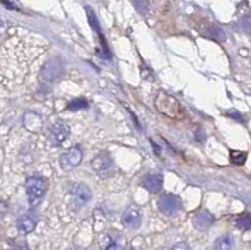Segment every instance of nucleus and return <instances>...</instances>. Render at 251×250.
I'll return each mask as SVG.
<instances>
[{
  "mask_svg": "<svg viewBox=\"0 0 251 250\" xmlns=\"http://www.w3.org/2000/svg\"><path fill=\"white\" fill-rule=\"evenodd\" d=\"M154 106H156L157 111L169 118L180 119L183 117V110L180 102L167 92H160L157 94Z\"/></svg>",
  "mask_w": 251,
  "mask_h": 250,
  "instance_id": "f257e3e1",
  "label": "nucleus"
},
{
  "mask_svg": "<svg viewBox=\"0 0 251 250\" xmlns=\"http://www.w3.org/2000/svg\"><path fill=\"white\" fill-rule=\"evenodd\" d=\"M26 195H28L30 208H37L42 202L47 191L46 180L42 177H30L26 181Z\"/></svg>",
  "mask_w": 251,
  "mask_h": 250,
  "instance_id": "f03ea898",
  "label": "nucleus"
},
{
  "mask_svg": "<svg viewBox=\"0 0 251 250\" xmlns=\"http://www.w3.org/2000/svg\"><path fill=\"white\" fill-rule=\"evenodd\" d=\"M158 209L163 215H175L182 209V201L174 194H163L158 200Z\"/></svg>",
  "mask_w": 251,
  "mask_h": 250,
  "instance_id": "7ed1b4c3",
  "label": "nucleus"
},
{
  "mask_svg": "<svg viewBox=\"0 0 251 250\" xmlns=\"http://www.w3.org/2000/svg\"><path fill=\"white\" fill-rule=\"evenodd\" d=\"M83 160V152L79 147H72L59 157V164L62 170L66 172L77 167Z\"/></svg>",
  "mask_w": 251,
  "mask_h": 250,
  "instance_id": "20e7f679",
  "label": "nucleus"
},
{
  "mask_svg": "<svg viewBox=\"0 0 251 250\" xmlns=\"http://www.w3.org/2000/svg\"><path fill=\"white\" fill-rule=\"evenodd\" d=\"M69 136V127L64 121H57L49 130V141L53 146L64 142Z\"/></svg>",
  "mask_w": 251,
  "mask_h": 250,
  "instance_id": "39448f33",
  "label": "nucleus"
},
{
  "mask_svg": "<svg viewBox=\"0 0 251 250\" xmlns=\"http://www.w3.org/2000/svg\"><path fill=\"white\" fill-rule=\"evenodd\" d=\"M71 195L73 197V201L77 206L83 208L86 206L92 200V191L91 189L84 184H75L71 190Z\"/></svg>",
  "mask_w": 251,
  "mask_h": 250,
  "instance_id": "423d86ee",
  "label": "nucleus"
},
{
  "mask_svg": "<svg viewBox=\"0 0 251 250\" xmlns=\"http://www.w3.org/2000/svg\"><path fill=\"white\" fill-rule=\"evenodd\" d=\"M62 62L57 58H53V59H49L48 62L44 63L43 68H42V78L48 81V82H53L62 74Z\"/></svg>",
  "mask_w": 251,
  "mask_h": 250,
  "instance_id": "0eeeda50",
  "label": "nucleus"
},
{
  "mask_svg": "<svg viewBox=\"0 0 251 250\" xmlns=\"http://www.w3.org/2000/svg\"><path fill=\"white\" fill-rule=\"evenodd\" d=\"M122 222L128 229H137L142 222V213L136 206H129L123 213Z\"/></svg>",
  "mask_w": 251,
  "mask_h": 250,
  "instance_id": "6e6552de",
  "label": "nucleus"
},
{
  "mask_svg": "<svg viewBox=\"0 0 251 250\" xmlns=\"http://www.w3.org/2000/svg\"><path fill=\"white\" fill-rule=\"evenodd\" d=\"M214 222V216L207 210H200L199 213L195 214L194 219H192L195 229H197L199 231H207L212 226Z\"/></svg>",
  "mask_w": 251,
  "mask_h": 250,
  "instance_id": "1a4fd4ad",
  "label": "nucleus"
},
{
  "mask_svg": "<svg viewBox=\"0 0 251 250\" xmlns=\"http://www.w3.org/2000/svg\"><path fill=\"white\" fill-rule=\"evenodd\" d=\"M112 162L113 161H112V157L109 156L108 152H104V151H103V152H100L97 156L92 160L91 166L98 175H102V173L109 171V168H111L112 166Z\"/></svg>",
  "mask_w": 251,
  "mask_h": 250,
  "instance_id": "9d476101",
  "label": "nucleus"
},
{
  "mask_svg": "<svg viewBox=\"0 0 251 250\" xmlns=\"http://www.w3.org/2000/svg\"><path fill=\"white\" fill-rule=\"evenodd\" d=\"M38 218L34 213H26L22 215L17 222V227L20 233L29 234L37 226Z\"/></svg>",
  "mask_w": 251,
  "mask_h": 250,
  "instance_id": "9b49d317",
  "label": "nucleus"
},
{
  "mask_svg": "<svg viewBox=\"0 0 251 250\" xmlns=\"http://www.w3.org/2000/svg\"><path fill=\"white\" fill-rule=\"evenodd\" d=\"M163 184V177L160 173H150V175H146L142 179V185L143 188L147 189L150 193L156 194L162 189Z\"/></svg>",
  "mask_w": 251,
  "mask_h": 250,
  "instance_id": "f8f14e48",
  "label": "nucleus"
},
{
  "mask_svg": "<svg viewBox=\"0 0 251 250\" xmlns=\"http://www.w3.org/2000/svg\"><path fill=\"white\" fill-rule=\"evenodd\" d=\"M87 10V17H88V22H89V26L92 27V29H93V31L96 33V34L100 37V43L103 44V51H104V53H106L107 57H109V52H108V48H107V44H106V40H104V38H103V34H102V28H100V22H98L97 17H96V14H94V12L92 10L91 8H88L87 6L86 8Z\"/></svg>",
  "mask_w": 251,
  "mask_h": 250,
  "instance_id": "ddd939ff",
  "label": "nucleus"
},
{
  "mask_svg": "<svg viewBox=\"0 0 251 250\" xmlns=\"http://www.w3.org/2000/svg\"><path fill=\"white\" fill-rule=\"evenodd\" d=\"M235 240L232 235L225 234V235L220 236L215 242V250H231L234 248Z\"/></svg>",
  "mask_w": 251,
  "mask_h": 250,
  "instance_id": "4468645a",
  "label": "nucleus"
},
{
  "mask_svg": "<svg viewBox=\"0 0 251 250\" xmlns=\"http://www.w3.org/2000/svg\"><path fill=\"white\" fill-rule=\"evenodd\" d=\"M87 107H88V101L86 98H77V100L69 102L68 106H67V108L72 112L80 111V110H84Z\"/></svg>",
  "mask_w": 251,
  "mask_h": 250,
  "instance_id": "2eb2a0df",
  "label": "nucleus"
},
{
  "mask_svg": "<svg viewBox=\"0 0 251 250\" xmlns=\"http://www.w3.org/2000/svg\"><path fill=\"white\" fill-rule=\"evenodd\" d=\"M236 226L243 230H249L251 226V218L249 214H244L236 219Z\"/></svg>",
  "mask_w": 251,
  "mask_h": 250,
  "instance_id": "dca6fc26",
  "label": "nucleus"
},
{
  "mask_svg": "<svg viewBox=\"0 0 251 250\" xmlns=\"http://www.w3.org/2000/svg\"><path fill=\"white\" fill-rule=\"evenodd\" d=\"M230 159H231V162L235 165H243L246 160V154L241 152V151H231Z\"/></svg>",
  "mask_w": 251,
  "mask_h": 250,
  "instance_id": "f3484780",
  "label": "nucleus"
},
{
  "mask_svg": "<svg viewBox=\"0 0 251 250\" xmlns=\"http://www.w3.org/2000/svg\"><path fill=\"white\" fill-rule=\"evenodd\" d=\"M134 8L137 9V12L140 14H145L147 10H149V4H147V0H133Z\"/></svg>",
  "mask_w": 251,
  "mask_h": 250,
  "instance_id": "a211bd4d",
  "label": "nucleus"
},
{
  "mask_svg": "<svg viewBox=\"0 0 251 250\" xmlns=\"http://www.w3.org/2000/svg\"><path fill=\"white\" fill-rule=\"evenodd\" d=\"M170 250H190V247H188L187 243L180 242L176 243L175 245H172V247L170 248Z\"/></svg>",
  "mask_w": 251,
  "mask_h": 250,
  "instance_id": "6ab92c4d",
  "label": "nucleus"
},
{
  "mask_svg": "<svg viewBox=\"0 0 251 250\" xmlns=\"http://www.w3.org/2000/svg\"><path fill=\"white\" fill-rule=\"evenodd\" d=\"M106 250H125V249H123L122 245H120V244H112V245H109Z\"/></svg>",
  "mask_w": 251,
  "mask_h": 250,
  "instance_id": "aec40b11",
  "label": "nucleus"
},
{
  "mask_svg": "<svg viewBox=\"0 0 251 250\" xmlns=\"http://www.w3.org/2000/svg\"><path fill=\"white\" fill-rule=\"evenodd\" d=\"M14 250H29L28 248L24 247V245H20V247H17Z\"/></svg>",
  "mask_w": 251,
  "mask_h": 250,
  "instance_id": "412c9836",
  "label": "nucleus"
},
{
  "mask_svg": "<svg viewBox=\"0 0 251 250\" xmlns=\"http://www.w3.org/2000/svg\"><path fill=\"white\" fill-rule=\"evenodd\" d=\"M4 30V22L1 19H0V33Z\"/></svg>",
  "mask_w": 251,
  "mask_h": 250,
  "instance_id": "4be33fe9",
  "label": "nucleus"
}]
</instances>
